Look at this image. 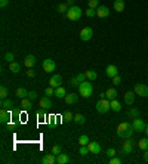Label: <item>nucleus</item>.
<instances>
[{
	"label": "nucleus",
	"instance_id": "13",
	"mask_svg": "<svg viewBox=\"0 0 148 164\" xmlns=\"http://www.w3.org/2000/svg\"><path fill=\"white\" fill-rule=\"evenodd\" d=\"M117 74H118L117 67H116V65H113V64L105 68V75H107V77H110V79H113V77H114V75H117Z\"/></svg>",
	"mask_w": 148,
	"mask_h": 164
},
{
	"label": "nucleus",
	"instance_id": "46",
	"mask_svg": "<svg viewBox=\"0 0 148 164\" xmlns=\"http://www.w3.org/2000/svg\"><path fill=\"white\" fill-rule=\"evenodd\" d=\"M37 117H39L40 120H44V118H46V111L42 108L40 111H39V112H37Z\"/></svg>",
	"mask_w": 148,
	"mask_h": 164
},
{
	"label": "nucleus",
	"instance_id": "47",
	"mask_svg": "<svg viewBox=\"0 0 148 164\" xmlns=\"http://www.w3.org/2000/svg\"><path fill=\"white\" fill-rule=\"evenodd\" d=\"M110 164H122V160L118 157H111L110 158Z\"/></svg>",
	"mask_w": 148,
	"mask_h": 164
},
{
	"label": "nucleus",
	"instance_id": "16",
	"mask_svg": "<svg viewBox=\"0 0 148 164\" xmlns=\"http://www.w3.org/2000/svg\"><path fill=\"white\" fill-rule=\"evenodd\" d=\"M39 105H40L43 109H49V108H52V107H53V103H52V101H50L49 96L42 98V99H40V102H39Z\"/></svg>",
	"mask_w": 148,
	"mask_h": 164
},
{
	"label": "nucleus",
	"instance_id": "24",
	"mask_svg": "<svg viewBox=\"0 0 148 164\" xmlns=\"http://www.w3.org/2000/svg\"><path fill=\"white\" fill-rule=\"evenodd\" d=\"M114 9H116V12H123L124 0H114Z\"/></svg>",
	"mask_w": 148,
	"mask_h": 164
},
{
	"label": "nucleus",
	"instance_id": "6",
	"mask_svg": "<svg viewBox=\"0 0 148 164\" xmlns=\"http://www.w3.org/2000/svg\"><path fill=\"white\" fill-rule=\"evenodd\" d=\"M132 126H133V130L135 132H138V133H141V132H145V123H144V120H142L141 117H136V118H133V121H132Z\"/></svg>",
	"mask_w": 148,
	"mask_h": 164
},
{
	"label": "nucleus",
	"instance_id": "8",
	"mask_svg": "<svg viewBox=\"0 0 148 164\" xmlns=\"http://www.w3.org/2000/svg\"><path fill=\"white\" fill-rule=\"evenodd\" d=\"M93 36V30L90 27H85L83 30L80 31V40L81 42H89Z\"/></svg>",
	"mask_w": 148,
	"mask_h": 164
},
{
	"label": "nucleus",
	"instance_id": "1",
	"mask_svg": "<svg viewBox=\"0 0 148 164\" xmlns=\"http://www.w3.org/2000/svg\"><path fill=\"white\" fill-rule=\"evenodd\" d=\"M135 133V130H133V126H132V123H120L116 129V134H117L118 138H122V139H127V138H132V134Z\"/></svg>",
	"mask_w": 148,
	"mask_h": 164
},
{
	"label": "nucleus",
	"instance_id": "27",
	"mask_svg": "<svg viewBox=\"0 0 148 164\" xmlns=\"http://www.w3.org/2000/svg\"><path fill=\"white\" fill-rule=\"evenodd\" d=\"M0 107L2 108H6V109H11L13 107V101L12 99H2V102H0Z\"/></svg>",
	"mask_w": 148,
	"mask_h": 164
},
{
	"label": "nucleus",
	"instance_id": "15",
	"mask_svg": "<svg viewBox=\"0 0 148 164\" xmlns=\"http://www.w3.org/2000/svg\"><path fill=\"white\" fill-rule=\"evenodd\" d=\"M108 15H110V9L107 6L96 7V16H99V18H107Z\"/></svg>",
	"mask_w": 148,
	"mask_h": 164
},
{
	"label": "nucleus",
	"instance_id": "2",
	"mask_svg": "<svg viewBox=\"0 0 148 164\" xmlns=\"http://www.w3.org/2000/svg\"><path fill=\"white\" fill-rule=\"evenodd\" d=\"M79 93L81 98H90L93 93V86L90 83V80H85L83 83H80L79 86Z\"/></svg>",
	"mask_w": 148,
	"mask_h": 164
},
{
	"label": "nucleus",
	"instance_id": "29",
	"mask_svg": "<svg viewBox=\"0 0 148 164\" xmlns=\"http://www.w3.org/2000/svg\"><path fill=\"white\" fill-rule=\"evenodd\" d=\"M138 146H139V149H142V151H147L148 149V138H144V139L138 140Z\"/></svg>",
	"mask_w": 148,
	"mask_h": 164
},
{
	"label": "nucleus",
	"instance_id": "42",
	"mask_svg": "<svg viewBox=\"0 0 148 164\" xmlns=\"http://www.w3.org/2000/svg\"><path fill=\"white\" fill-rule=\"evenodd\" d=\"M70 84L73 86V87H79V86H80V81H79L77 77H73V79L70 80Z\"/></svg>",
	"mask_w": 148,
	"mask_h": 164
},
{
	"label": "nucleus",
	"instance_id": "55",
	"mask_svg": "<svg viewBox=\"0 0 148 164\" xmlns=\"http://www.w3.org/2000/svg\"><path fill=\"white\" fill-rule=\"evenodd\" d=\"M145 133H147V136H148V124L145 126Z\"/></svg>",
	"mask_w": 148,
	"mask_h": 164
},
{
	"label": "nucleus",
	"instance_id": "12",
	"mask_svg": "<svg viewBox=\"0 0 148 164\" xmlns=\"http://www.w3.org/2000/svg\"><path fill=\"white\" fill-rule=\"evenodd\" d=\"M135 92H126L124 93V103L127 105V107H130V105H133V102H135Z\"/></svg>",
	"mask_w": 148,
	"mask_h": 164
},
{
	"label": "nucleus",
	"instance_id": "20",
	"mask_svg": "<svg viewBox=\"0 0 148 164\" xmlns=\"http://www.w3.org/2000/svg\"><path fill=\"white\" fill-rule=\"evenodd\" d=\"M105 96H107V99H110V101L117 99V90H116V87H110V89H107V90H105Z\"/></svg>",
	"mask_w": 148,
	"mask_h": 164
},
{
	"label": "nucleus",
	"instance_id": "38",
	"mask_svg": "<svg viewBox=\"0 0 148 164\" xmlns=\"http://www.w3.org/2000/svg\"><path fill=\"white\" fill-rule=\"evenodd\" d=\"M44 95H46V96H55V89H53V87H46V89H44Z\"/></svg>",
	"mask_w": 148,
	"mask_h": 164
},
{
	"label": "nucleus",
	"instance_id": "4",
	"mask_svg": "<svg viewBox=\"0 0 148 164\" xmlns=\"http://www.w3.org/2000/svg\"><path fill=\"white\" fill-rule=\"evenodd\" d=\"M81 15H83V11H81L79 6L68 7V12L65 13V16H67L70 21H79V19L81 18Z\"/></svg>",
	"mask_w": 148,
	"mask_h": 164
},
{
	"label": "nucleus",
	"instance_id": "25",
	"mask_svg": "<svg viewBox=\"0 0 148 164\" xmlns=\"http://www.w3.org/2000/svg\"><path fill=\"white\" fill-rule=\"evenodd\" d=\"M55 96L59 98V99H62V98L67 96V90H65L62 86H59V87H56V89H55Z\"/></svg>",
	"mask_w": 148,
	"mask_h": 164
},
{
	"label": "nucleus",
	"instance_id": "10",
	"mask_svg": "<svg viewBox=\"0 0 148 164\" xmlns=\"http://www.w3.org/2000/svg\"><path fill=\"white\" fill-rule=\"evenodd\" d=\"M11 117H12V114H11L9 109H6V108L0 109V123L2 124H6V123L11 121Z\"/></svg>",
	"mask_w": 148,
	"mask_h": 164
},
{
	"label": "nucleus",
	"instance_id": "31",
	"mask_svg": "<svg viewBox=\"0 0 148 164\" xmlns=\"http://www.w3.org/2000/svg\"><path fill=\"white\" fill-rule=\"evenodd\" d=\"M16 96H18L19 99H24V98H28V92L25 90L24 87H19V89H16Z\"/></svg>",
	"mask_w": 148,
	"mask_h": 164
},
{
	"label": "nucleus",
	"instance_id": "45",
	"mask_svg": "<svg viewBox=\"0 0 148 164\" xmlns=\"http://www.w3.org/2000/svg\"><path fill=\"white\" fill-rule=\"evenodd\" d=\"M50 152H52V154H55V155H58V154H61V146H59V145L52 146V149H50Z\"/></svg>",
	"mask_w": 148,
	"mask_h": 164
},
{
	"label": "nucleus",
	"instance_id": "14",
	"mask_svg": "<svg viewBox=\"0 0 148 164\" xmlns=\"http://www.w3.org/2000/svg\"><path fill=\"white\" fill-rule=\"evenodd\" d=\"M24 65L27 68H33L36 65V56L34 55H27L24 58Z\"/></svg>",
	"mask_w": 148,
	"mask_h": 164
},
{
	"label": "nucleus",
	"instance_id": "30",
	"mask_svg": "<svg viewBox=\"0 0 148 164\" xmlns=\"http://www.w3.org/2000/svg\"><path fill=\"white\" fill-rule=\"evenodd\" d=\"M127 117L129 118H136V117H141V111L136 108H130L129 112H127Z\"/></svg>",
	"mask_w": 148,
	"mask_h": 164
},
{
	"label": "nucleus",
	"instance_id": "19",
	"mask_svg": "<svg viewBox=\"0 0 148 164\" xmlns=\"http://www.w3.org/2000/svg\"><path fill=\"white\" fill-rule=\"evenodd\" d=\"M64 99H65V102L68 105H74V103H77V101H79V95L77 93H68Z\"/></svg>",
	"mask_w": 148,
	"mask_h": 164
},
{
	"label": "nucleus",
	"instance_id": "9",
	"mask_svg": "<svg viewBox=\"0 0 148 164\" xmlns=\"http://www.w3.org/2000/svg\"><path fill=\"white\" fill-rule=\"evenodd\" d=\"M43 70L44 73H53L56 70V64L53 59H44L43 61Z\"/></svg>",
	"mask_w": 148,
	"mask_h": 164
},
{
	"label": "nucleus",
	"instance_id": "5",
	"mask_svg": "<svg viewBox=\"0 0 148 164\" xmlns=\"http://www.w3.org/2000/svg\"><path fill=\"white\" fill-rule=\"evenodd\" d=\"M135 145H136L135 140H132V138H127V139H124L123 145H122V148H120V152H122V154H124V155L132 154V151H133Z\"/></svg>",
	"mask_w": 148,
	"mask_h": 164
},
{
	"label": "nucleus",
	"instance_id": "39",
	"mask_svg": "<svg viewBox=\"0 0 148 164\" xmlns=\"http://www.w3.org/2000/svg\"><path fill=\"white\" fill-rule=\"evenodd\" d=\"M87 3H89V7H92V9L99 7V0H87Z\"/></svg>",
	"mask_w": 148,
	"mask_h": 164
},
{
	"label": "nucleus",
	"instance_id": "43",
	"mask_svg": "<svg viewBox=\"0 0 148 164\" xmlns=\"http://www.w3.org/2000/svg\"><path fill=\"white\" fill-rule=\"evenodd\" d=\"M87 154H89L87 145H80V155H87Z\"/></svg>",
	"mask_w": 148,
	"mask_h": 164
},
{
	"label": "nucleus",
	"instance_id": "22",
	"mask_svg": "<svg viewBox=\"0 0 148 164\" xmlns=\"http://www.w3.org/2000/svg\"><path fill=\"white\" fill-rule=\"evenodd\" d=\"M21 107H22V109L28 111V109L33 107V101L28 99V98H24V99H21Z\"/></svg>",
	"mask_w": 148,
	"mask_h": 164
},
{
	"label": "nucleus",
	"instance_id": "23",
	"mask_svg": "<svg viewBox=\"0 0 148 164\" xmlns=\"http://www.w3.org/2000/svg\"><path fill=\"white\" fill-rule=\"evenodd\" d=\"M110 102H111V109H113L114 112H120V111H122V103L118 102L117 99H113Z\"/></svg>",
	"mask_w": 148,
	"mask_h": 164
},
{
	"label": "nucleus",
	"instance_id": "11",
	"mask_svg": "<svg viewBox=\"0 0 148 164\" xmlns=\"http://www.w3.org/2000/svg\"><path fill=\"white\" fill-rule=\"evenodd\" d=\"M49 86H50V87H53V89H56V87L62 86V77L59 75V74L52 75V77H50V80H49Z\"/></svg>",
	"mask_w": 148,
	"mask_h": 164
},
{
	"label": "nucleus",
	"instance_id": "35",
	"mask_svg": "<svg viewBox=\"0 0 148 164\" xmlns=\"http://www.w3.org/2000/svg\"><path fill=\"white\" fill-rule=\"evenodd\" d=\"M85 13H86V16H89V18H93V16H96V9L87 7L86 11H85Z\"/></svg>",
	"mask_w": 148,
	"mask_h": 164
},
{
	"label": "nucleus",
	"instance_id": "26",
	"mask_svg": "<svg viewBox=\"0 0 148 164\" xmlns=\"http://www.w3.org/2000/svg\"><path fill=\"white\" fill-rule=\"evenodd\" d=\"M85 75H86V80H90V81L98 79V74H96V71H93V70H87V71H85Z\"/></svg>",
	"mask_w": 148,
	"mask_h": 164
},
{
	"label": "nucleus",
	"instance_id": "51",
	"mask_svg": "<svg viewBox=\"0 0 148 164\" xmlns=\"http://www.w3.org/2000/svg\"><path fill=\"white\" fill-rule=\"evenodd\" d=\"M7 3H9V0H0V7H6Z\"/></svg>",
	"mask_w": 148,
	"mask_h": 164
},
{
	"label": "nucleus",
	"instance_id": "18",
	"mask_svg": "<svg viewBox=\"0 0 148 164\" xmlns=\"http://www.w3.org/2000/svg\"><path fill=\"white\" fill-rule=\"evenodd\" d=\"M42 163L43 164H55L56 163V155L55 154H46L43 158H42Z\"/></svg>",
	"mask_w": 148,
	"mask_h": 164
},
{
	"label": "nucleus",
	"instance_id": "49",
	"mask_svg": "<svg viewBox=\"0 0 148 164\" xmlns=\"http://www.w3.org/2000/svg\"><path fill=\"white\" fill-rule=\"evenodd\" d=\"M76 77L79 79V81H80V83H83V81L86 80V75H85V73H79L77 75H76Z\"/></svg>",
	"mask_w": 148,
	"mask_h": 164
},
{
	"label": "nucleus",
	"instance_id": "53",
	"mask_svg": "<svg viewBox=\"0 0 148 164\" xmlns=\"http://www.w3.org/2000/svg\"><path fill=\"white\" fill-rule=\"evenodd\" d=\"M144 161H147L148 163V149L147 151H144Z\"/></svg>",
	"mask_w": 148,
	"mask_h": 164
},
{
	"label": "nucleus",
	"instance_id": "36",
	"mask_svg": "<svg viewBox=\"0 0 148 164\" xmlns=\"http://www.w3.org/2000/svg\"><path fill=\"white\" fill-rule=\"evenodd\" d=\"M58 12L59 13H67L68 12L67 3H61V5H58Z\"/></svg>",
	"mask_w": 148,
	"mask_h": 164
},
{
	"label": "nucleus",
	"instance_id": "17",
	"mask_svg": "<svg viewBox=\"0 0 148 164\" xmlns=\"http://www.w3.org/2000/svg\"><path fill=\"white\" fill-rule=\"evenodd\" d=\"M87 148H89V152L90 154H99L101 152V145L98 142H89L87 144Z\"/></svg>",
	"mask_w": 148,
	"mask_h": 164
},
{
	"label": "nucleus",
	"instance_id": "41",
	"mask_svg": "<svg viewBox=\"0 0 148 164\" xmlns=\"http://www.w3.org/2000/svg\"><path fill=\"white\" fill-rule=\"evenodd\" d=\"M111 80H113V84H114V86L122 84V77H120L118 74H117V75H114V77H113V79H111Z\"/></svg>",
	"mask_w": 148,
	"mask_h": 164
},
{
	"label": "nucleus",
	"instance_id": "37",
	"mask_svg": "<svg viewBox=\"0 0 148 164\" xmlns=\"http://www.w3.org/2000/svg\"><path fill=\"white\" fill-rule=\"evenodd\" d=\"M7 95H9V93H7L6 86H2V87H0V98H2V99H6Z\"/></svg>",
	"mask_w": 148,
	"mask_h": 164
},
{
	"label": "nucleus",
	"instance_id": "3",
	"mask_svg": "<svg viewBox=\"0 0 148 164\" xmlns=\"http://www.w3.org/2000/svg\"><path fill=\"white\" fill-rule=\"evenodd\" d=\"M95 108H96V111H98L99 114H107V112L111 109L110 99H107V98H104V99H99L98 102L95 103Z\"/></svg>",
	"mask_w": 148,
	"mask_h": 164
},
{
	"label": "nucleus",
	"instance_id": "40",
	"mask_svg": "<svg viewBox=\"0 0 148 164\" xmlns=\"http://www.w3.org/2000/svg\"><path fill=\"white\" fill-rule=\"evenodd\" d=\"M13 58H15V55H13L12 52H7V53L5 55V61L9 62V64H11V62H13Z\"/></svg>",
	"mask_w": 148,
	"mask_h": 164
},
{
	"label": "nucleus",
	"instance_id": "34",
	"mask_svg": "<svg viewBox=\"0 0 148 164\" xmlns=\"http://www.w3.org/2000/svg\"><path fill=\"white\" fill-rule=\"evenodd\" d=\"M62 118H64V121L65 123H70V121H74V116L68 111V112H65L64 116H62Z\"/></svg>",
	"mask_w": 148,
	"mask_h": 164
},
{
	"label": "nucleus",
	"instance_id": "48",
	"mask_svg": "<svg viewBox=\"0 0 148 164\" xmlns=\"http://www.w3.org/2000/svg\"><path fill=\"white\" fill-rule=\"evenodd\" d=\"M28 99H31V101H34V99H37V92H36V90H31V92H28Z\"/></svg>",
	"mask_w": 148,
	"mask_h": 164
},
{
	"label": "nucleus",
	"instance_id": "52",
	"mask_svg": "<svg viewBox=\"0 0 148 164\" xmlns=\"http://www.w3.org/2000/svg\"><path fill=\"white\" fill-rule=\"evenodd\" d=\"M65 3H67V6H68V7L74 6V0H67V2H65Z\"/></svg>",
	"mask_w": 148,
	"mask_h": 164
},
{
	"label": "nucleus",
	"instance_id": "54",
	"mask_svg": "<svg viewBox=\"0 0 148 164\" xmlns=\"http://www.w3.org/2000/svg\"><path fill=\"white\" fill-rule=\"evenodd\" d=\"M104 98H107L105 96V93L104 92H101V93H99V99H104Z\"/></svg>",
	"mask_w": 148,
	"mask_h": 164
},
{
	"label": "nucleus",
	"instance_id": "33",
	"mask_svg": "<svg viewBox=\"0 0 148 164\" xmlns=\"http://www.w3.org/2000/svg\"><path fill=\"white\" fill-rule=\"evenodd\" d=\"M90 140H89V138H87V134H80V138H79V144L80 145H87Z\"/></svg>",
	"mask_w": 148,
	"mask_h": 164
},
{
	"label": "nucleus",
	"instance_id": "32",
	"mask_svg": "<svg viewBox=\"0 0 148 164\" xmlns=\"http://www.w3.org/2000/svg\"><path fill=\"white\" fill-rule=\"evenodd\" d=\"M74 121L77 123V124H85L86 123V117L81 116V114H76L74 116Z\"/></svg>",
	"mask_w": 148,
	"mask_h": 164
},
{
	"label": "nucleus",
	"instance_id": "50",
	"mask_svg": "<svg viewBox=\"0 0 148 164\" xmlns=\"http://www.w3.org/2000/svg\"><path fill=\"white\" fill-rule=\"evenodd\" d=\"M27 75H28V77H34V75H36L34 70H33V68H28V70H27Z\"/></svg>",
	"mask_w": 148,
	"mask_h": 164
},
{
	"label": "nucleus",
	"instance_id": "28",
	"mask_svg": "<svg viewBox=\"0 0 148 164\" xmlns=\"http://www.w3.org/2000/svg\"><path fill=\"white\" fill-rule=\"evenodd\" d=\"M9 71H11V73H13V74H16V73H19V71H21V65H19L18 62H11V64H9Z\"/></svg>",
	"mask_w": 148,
	"mask_h": 164
},
{
	"label": "nucleus",
	"instance_id": "21",
	"mask_svg": "<svg viewBox=\"0 0 148 164\" xmlns=\"http://www.w3.org/2000/svg\"><path fill=\"white\" fill-rule=\"evenodd\" d=\"M70 161V157L67 154H58L56 155V164H67Z\"/></svg>",
	"mask_w": 148,
	"mask_h": 164
},
{
	"label": "nucleus",
	"instance_id": "7",
	"mask_svg": "<svg viewBox=\"0 0 148 164\" xmlns=\"http://www.w3.org/2000/svg\"><path fill=\"white\" fill-rule=\"evenodd\" d=\"M133 92H135L136 95L142 96V98H147L148 96V86L142 84V83H136L135 87H133Z\"/></svg>",
	"mask_w": 148,
	"mask_h": 164
},
{
	"label": "nucleus",
	"instance_id": "44",
	"mask_svg": "<svg viewBox=\"0 0 148 164\" xmlns=\"http://www.w3.org/2000/svg\"><path fill=\"white\" fill-rule=\"evenodd\" d=\"M105 154H107V157H116V149L114 148H108L107 151H105Z\"/></svg>",
	"mask_w": 148,
	"mask_h": 164
}]
</instances>
